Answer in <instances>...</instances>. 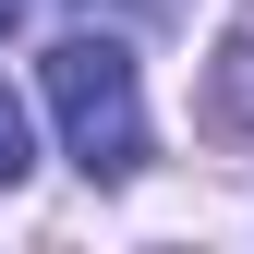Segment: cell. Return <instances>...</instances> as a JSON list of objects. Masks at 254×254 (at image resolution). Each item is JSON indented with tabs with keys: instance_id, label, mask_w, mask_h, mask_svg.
Wrapping results in <instances>:
<instances>
[{
	"instance_id": "cell-1",
	"label": "cell",
	"mask_w": 254,
	"mask_h": 254,
	"mask_svg": "<svg viewBox=\"0 0 254 254\" xmlns=\"http://www.w3.org/2000/svg\"><path fill=\"white\" fill-rule=\"evenodd\" d=\"M37 73H49V121H61V145H73V170H85V182H133V170H145L133 49H121V37H61Z\"/></svg>"
},
{
	"instance_id": "cell-2",
	"label": "cell",
	"mask_w": 254,
	"mask_h": 254,
	"mask_svg": "<svg viewBox=\"0 0 254 254\" xmlns=\"http://www.w3.org/2000/svg\"><path fill=\"white\" fill-rule=\"evenodd\" d=\"M24 182V109H12V85H0V194Z\"/></svg>"
}]
</instances>
